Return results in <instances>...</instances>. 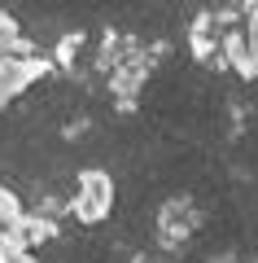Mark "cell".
<instances>
[{
    "label": "cell",
    "instance_id": "3957f363",
    "mask_svg": "<svg viewBox=\"0 0 258 263\" xmlns=\"http://www.w3.org/2000/svg\"><path fill=\"white\" fill-rule=\"evenodd\" d=\"M223 57H228V70H236L241 79H254L258 75V31L254 22H236L223 40Z\"/></svg>",
    "mask_w": 258,
    "mask_h": 263
},
{
    "label": "cell",
    "instance_id": "6da1fadb",
    "mask_svg": "<svg viewBox=\"0 0 258 263\" xmlns=\"http://www.w3.org/2000/svg\"><path fill=\"white\" fill-rule=\"evenodd\" d=\"M110 211H114V176L101 171V167L79 171L74 197H70V215L79 219V224H101Z\"/></svg>",
    "mask_w": 258,
    "mask_h": 263
},
{
    "label": "cell",
    "instance_id": "7a4b0ae2",
    "mask_svg": "<svg viewBox=\"0 0 258 263\" xmlns=\"http://www.w3.org/2000/svg\"><path fill=\"white\" fill-rule=\"evenodd\" d=\"M197 224H202V215H197L193 197H166L162 211H157V233H162V246H166V250L184 246L188 237L197 233Z\"/></svg>",
    "mask_w": 258,
    "mask_h": 263
}]
</instances>
